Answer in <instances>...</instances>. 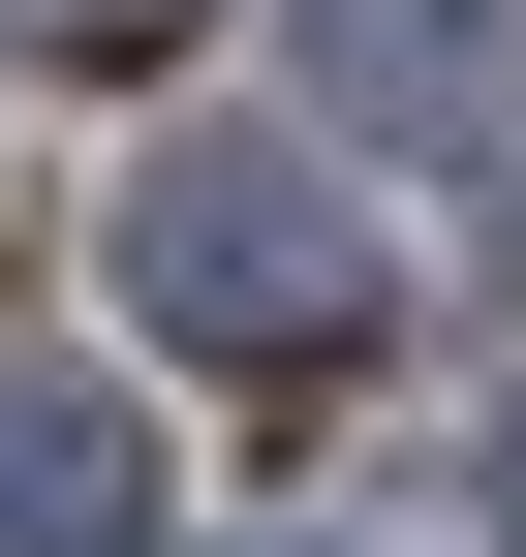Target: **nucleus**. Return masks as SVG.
Returning <instances> with one entry per match:
<instances>
[{
  "mask_svg": "<svg viewBox=\"0 0 526 557\" xmlns=\"http://www.w3.org/2000/svg\"><path fill=\"white\" fill-rule=\"evenodd\" d=\"M124 310H155V341H279V372H341V341H372V248H341V186L186 156L155 218H124Z\"/></svg>",
  "mask_w": 526,
  "mask_h": 557,
  "instance_id": "obj_1",
  "label": "nucleus"
},
{
  "mask_svg": "<svg viewBox=\"0 0 526 557\" xmlns=\"http://www.w3.org/2000/svg\"><path fill=\"white\" fill-rule=\"evenodd\" d=\"M496 0H310V94H372V124H496Z\"/></svg>",
  "mask_w": 526,
  "mask_h": 557,
  "instance_id": "obj_2",
  "label": "nucleus"
},
{
  "mask_svg": "<svg viewBox=\"0 0 526 557\" xmlns=\"http://www.w3.org/2000/svg\"><path fill=\"white\" fill-rule=\"evenodd\" d=\"M124 527H155L124 403H0V557H124Z\"/></svg>",
  "mask_w": 526,
  "mask_h": 557,
  "instance_id": "obj_3",
  "label": "nucleus"
},
{
  "mask_svg": "<svg viewBox=\"0 0 526 557\" xmlns=\"http://www.w3.org/2000/svg\"><path fill=\"white\" fill-rule=\"evenodd\" d=\"M0 32H93V62H124V32H186V0H0Z\"/></svg>",
  "mask_w": 526,
  "mask_h": 557,
  "instance_id": "obj_4",
  "label": "nucleus"
}]
</instances>
